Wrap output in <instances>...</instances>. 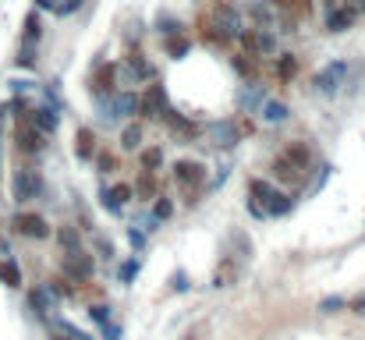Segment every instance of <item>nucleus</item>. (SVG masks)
<instances>
[{
    "label": "nucleus",
    "mask_w": 365,
    "mask_h": 340,
    "mask_svg": "<svg viewBox=\"0 0 365 340\" xmlns=\"http://www.w3.org/2000/svg\"><path fill=\"white\" fill-rule=\"evenodd\" d=\"M248 195L262 206V213L266 216H287L291 209H294V199L287 195V192H277L270 181H262V177H252L248 181Z\"/></svg>",
    "instance_id": "1"
},
{
    "label": "nucleus",
    "mask_w": 365,
    "mask_h": 340,
    "mask_svg": "<svg viewBox=\"0 0 365 340\" xmlns=\"http://www.w3.org/2000/svg\"><path fill=\"white\" fill-rule=\"evenodd\" d=\"M11 195H15L18 206L40 199V195H43V177H40V170H33V167H18L15 177H11Z\"/></svg>",
    "instance_id": "2"
},
{
    "label": "nucleus",
    "mask_w": 365,
    "mask_h": 340,
    "mask_svg": "<svg viewBox=\"0 0 365 340\" xmlns=\"http://www.w3.org/2000/svg\"><path fill=\"white\" fill-rule=\"evenodd\" d=\"M174 181L188 192V202H192V192L202 188V181H206V167L199 160H181V163H174Z\"/></svg>",
    "instance_id": "3"
},
{
    "label": "nucleus",
    "mask_w": 365,
    "mask_h": 340,
    "mask_svg": "<svg viewBox=\"0 0 365 340\" xmlns=\"http://www.w3.org/2000/svg\"><path fill=\"white\" fill-rule=\"evenodd\" d=\"M11 230L22 234V238H36V241L50 238V223H47L40 213H15V216H11Z\"/></svg>",
    "instance_id": "4"
},
{
    "label": "nucleus",
    "mask_w": 365,
    "mask_h": 340,
    "mask_svg": "<svg viewBox=\"0 0 365 340\" xmlns=\"http://www.w3.org/2000/svg\"><path fill=\"white\" fill-rule=\"evenodd\" d=\"M93 269H96V262H93V255H86L82 248H75V252H64V276H68V280H75V283H86V280L93 276Z\"/></svg>",
    "instance_id": "5"
},
{
    "label": "nucleus",
    "mask_w": 365,
    "mask_h": 340,
    "mask_svg": "<svg viewBox=\"0 0 365 340\" xmlns=\"http://www.w3.org/2000/svg\"><path fill=\"white\" fill-rule=\"evenodd\" d=\"M238 40L245 43V50H248V57H266V54H273L277 50V40L266 33V29H241L238 33Z\"/></svg>",
    "instance_id": "6"
},
{
    "label": "nucleus",
    "mask_w": 365,
    "mask_h": 340,
    "mask_svg": "<svg viewBox=\"0 0 365 340\" xmlns=\"http://www.w3.org/2000/svg\"><path fill=\"white\" fill-rule=\"evenodd\" d=\"M213 25H216L220 33H227L231 40H238V33H241V15H238L231 4H224V0H216V4H213Z\"/></svg>",
    "instance_id": "7"
},
{
    "label": "nucleus",
    "mask_w": 365,
    "mask_h": 340,
    "mask_svg": "<svg viewBox=\"0 0 365 340\" xmlns=\"http://www.w3.org/2000/svg\"><path fill=\"white\" fill-rule=\"evenodd\" d=\"M344 75H347V61H333V64H326V68L312 78V86H315L319 93H337L340 82H344Z\"/></svg>",
    "instance_id": "8"
},
{
    "label": "nucleus",
    "mask_w": 365,
    "mask_h": 340,
    "mask_svg": "<svg viewBox=\"0 0 365 340\" xmlns=\"http://www.w3.org/2000/svg\"><path fill=\"white\" fill-rule=\"evenodd\" d=\"M114 75H117V64H96V71H93V78H89V89H93V96L96 100H110L117 89H114Z\"/></svg>",
    "instance_id": "9"
},
{
    "label": "nucleus",
    "mask_w": 365,
    "mask_h": 340,
    "mask_svg": "<svg viewBox=\"0 0 365 340\" xmlns=\"http://www.w3.org/2000/svg\"><path fill=\"white\" fill-rule=\"evenodd\" d=\"M163 107H167V93H163V86H149V89L139 96V114H142V117H160Z\"/></svg>",
    "instance_id": "10"
},
{
    "label": "nucleus",
    "mask_w": 365,
    "mask_h": 340,
    "mask_svg": "<svg viewBox=\"0 0 365 340\" xmlns=\"http://www.w3.org/2000/svg\"><path fill=\"white\" fill-rule=\"evenodd\" d=\"M160 117H163V124H167L178 139H195V135H199V128H195L188 117H181L178 110H170V107H163V114H160Z\"/></svg>",
    "instance_id": "11"
},
{
    "label": "nucleus",
    "mask_w": 365,
    "mask_h": 340,
    "mask_svg": "<svg viewBox=\"0 0 365 340\" xmlns=\"http://www.w3.org/2000/svg\"><path fill=\"white\" fill-rule=\"evenodd\" d=\"M273 174H277V177H280L284 184H291V188L305 184V170H301V167H294V163H291V160H287L284 153H280V156L273 160Z\"/></svg>",
    "instance_id": "12"
},
{
    "label": "nucleus",
    "mask_w": 365,
    "mask_h": 340,
    "mask_svg": "<svg viewBox=\"0 0 365 340\" xmlns=\"http://www.w3.org/2000/svg\"><path fill=\"white\" fill-rule=\"evenodd\" d=\"M266 4H270L277 15H287L291 22H294V18H308V15H312V4H308V0H266Z\"/></svg>",
    "instance_id": "13"
},
{
    "label": "nucleus",
    "mask_w": 365,
    "mask_h": 340,
    "mask_svg": "<svg viewBox=\"0 0 365 340\" xmlns=\"http://www.w3.org/2000/svg\"><path fill=\"white\" fill-rule=\"evenodd\" d=\"M29 121H33L43 135H54L57 124H61V114H57V107H36V110H29Z\"/></svg>",
    "instance_id": "14"
},
{
    "label": "nucleus",
    "mask_w": 365,
    "mask_h": 340,
    "mask_svg": "<svg viewBox=\"0 0 365 340\" xmlns=\"http://www.w3.org/2000/svg\"><path fill=\"white\" fill-rule=\"evenodd\" d=\"M238 139H241V128H238L234 121L213 124V146H216V149H231V146H238Z\"/></svg>",
    "instance_id": "15"
},
{
    "label": "nucleus",
    "mask_w": 365,
    "mask_h": 340,
    "mask_svg": "<svg viewBox=\"0 0 365 340\" xmlns=\"http://www.w3.org/2000/svg\"><path fill=\"white\" fill-rule=\"evenodd\" d=\"M132 195H135V192H132L128 184H114V188H103V192H100V199H103V206H107L110 213H121Z\"/></svg>",
    "instance_id": "16"
},
{
    "label": "nucleus",
    "mask_w": 365,
    "mask_h": 340,
    "mask_svg": "<svg viewBox=\"0 0 365 340\" xmlns=\"http://www.w3.org/2000/svg\"><path fill=\"white\" fill-rule=\"evenodd\" d=\"M75 153H79V160H93L96 156V135H93V128H79L75 131Z\"/></svg>",
    "instance_id": "17"
},
{
    "label": "nucleus",
    "mask_w": 365,
    "mask_h": 340,
    "mask_svg": "<svg viewBox=\"0 0 365 340\" xmlns=\"http://www.w3.org/2000/svg\"><path fill=\"white\" fill-rule=\"evenodd\" d=\"M0 283L22 287V266H18L15 259H0Z\"/></svg>",
    "instance_id": "18"
},
{
    "label": "nucleus",
    "mask_w": 365,
    "mask_h": 340,
    "mask_svg": "<svg viewBox=\"0 0 365 340\" xmlns=\"http://www.w3.org/2000/svg\"><path fill=\"white\" fill-rule=\"evenodd\" d=\"M135 199H142V202H149V199H156V177H153V170H142V177L135 181Z\"/></svg>",
    "instance_id": "19"
},
{
    "label": "nucleus",
    "mask_w": 365,
    "mask_h": 340,
    "mask_svg": "<svg viewBox=\"0 0 365 340\" xmlns=\"http://www.w3.org/2000/svg\"><path fill=\"white\" fill-rule=\"evenodd\" d=\"M29 305H33L40 315H47V312L54 308V291H50V287H36V291H29Z\"/></svg>",
    "instance_id": "20"
},
{
    "label": "nucleus",
    "mask_w": 365,
    "mask_h": 340,
    "mask_svg": "<svg viewBox=\"0 0 365 340\" xmlns=\"http://www.w3.org/2000/svg\"><path fill=\"white\" fill-rule=\"evenodd\" d=\"M284 156H287V160H291L294 167H301V170L308 174V163H312V153H308V149H305L301 142H291V146L284 149Z\"/></svg>",
    "instance_id": "21"
},
{
    "label": "nucleus",
    "mask_w": 365,
    "mask_h": 340,
    "mask_svg": "<svg viewBox=\"0 0 365 340\" xmlns=\"http://www.w3.org/2000/svg\"><path fill=\"white\" fill-rule=\"evenodd\" d=\"M54 340H93V336L71 322H54Z\"/></svg>",
    "instance_id": "22"
},
{
    "label": "nucleus",
    "mask_w": 365,
    "mask_h": 340,
    "mask_svg": "<svg viewBox=\"0 0 365 340\" xmlns=\"http://www.w3.org/2000/svg\"><path fill=\"white\" fill-rule=\"evenodd\" d=\"M40 36H43L40 11H29V15H25V36H22V43H40Z\"/></svg>",
    "instance_id": "23"
},
{
    "label": "nucleus",
    "mask_w": 365,
    "mask_h": 340,
    "mask_svg": "<svg viewBox=\"0 0 365 340\" xmlns=\"http://www.w3.org/2000/svg\"><path fill=\"white\" fill-rule=\"evenodd\" d=\"M262 117H266V124H284L287 121V107L277 103V100H266L262 103Z\"/></svg>",
    "instance_id": "24"
},
{
    "label": "nucleus",
    "mask_w": 365,
    "mask_h": 340,
    "mask_svg": "<svg viewBox=\"0 0 365 340\" xmlns=\"http://www.w3.org/2000/svg\"><path fill=\"white\" fill-rule=\"evenodd\" d=\"M57 245H61L64 252H75V248H82L79 227H57Z\"/></svg>",
    "instance_id": "25"
},
{
    "label": "nucleus",
    "mask_w": 365,
    "mask_h": 340,
    "mask_svg": "<svg viewBox=\"0 0 365 340\" xmlns=\"http://www.w3.org/2000/svg\"><path fill=\"white\" fill-rule=\"evenodd\" d=\"M277 75H280L284 82H291V78L298 75V57H294V54H280V57H277Z\"/></svg>",
    "instance_id": "26"
},
{
    "label": "nucleus",
    "mask_w": 365,
    "mask_h": 340,
    "mask_svg": "<svg viewBox=\"0 0 365 340\" xmlns=\"http://www.w3.org/2000/svg\"><path fill=\"white\" fill-rule=\"evenodd\" d=\"M124 64H128V71H132L135 78H153V64H146V61H142V54H128V61H124Z\"/></svg>",
    "instance_id": "27"
},
{
    "label": "nucleus",
    "mask_w": 365,
    "mask_h": 340,
    "mask_svg": "<svg viewBox=\"0 0 365 340\" xmlns=\"http://www.w3.org/2000/svg\"><path fill=\"white\" fill-rule=\"evenodd\" d=\"M259 100H262V89H259V86H248V89H241L238 107H241V110H255V107H259Z\"/></svg>",
    "instance_id": "28"
},
{
    "label": "nucleus",
    "mask_w": 365,
    "mask_h": 340,
    "mask_svg": "<svg viewBox=\"0 0 365 340\" xmlns=\"http://www.w3.org/2000/svg\"><path fill=\"white\" fill-rule=\"evenodd\" d=\"M139 142H142V128L139 124H128L124 131H121V149H139Z\"/></svg>",
    "instance_id": "29"
},
{
    "label": "nucleus",
    "mask_w": 365,
    "mask_h": 340,
    "mask_svg": "<svg viewBox=\"0 0 365 340\" xmlns=\"http://www.w3.org/2000/svg\"><path fill=\"white\" fill-rule=\"evenodd\" d=\"M163 163V146H153V149H142V170H156Z\"/></svg>",
    "instance_id": "30"
},
{
    "label": "nucleus",
    "mask_w": 365,
    "mask_h": 340,
    "mask_svg": "<svg viewBox=\"0 0 365 340\" xmlns=\"http://www.w3.org/2000/svg\"><path fill=\"white\" fill-rule=\"evenodd\" d=\"M15 64H18V68H36V43H22Z\"/></svg>",
    "instance_id": "31"
},
{
    "label": "nucleus",
    "mask_w": 365,
    "mask_h": 340,
    "mask_svg": "<svg viewBox=\"0 0 365 340\" xmlns=\"http://www.w3.org/2000/svg\"><path fill=\"white\" fill-rule=\"evenodd\" d=\"M167 54H170V57H185V54H188V40H185L181 33H178V36H167Z\"/></svg>",
    "instance_id": "32"
},
{
    "label": "nucleus",
    "mask_w": 365,
    "mask_h": 340,
    "mask_svg": "<svg viewBox=\"0 0 365 340\" xmlns=\"http://www.w3.org/2000/svg\"><path fill=\"white\" fill-rule=\"evenodd\" d=\"M139 269H142V262H139V259L124 262V266H121V283H132V280L139 276Z\"/></svg>",
    "instance_id": "33"
},
{
    "label": "nucleus",
    "mask_w": 365,
    "mask_h": 340,
    "mask_svg": "<svg viewBox=\"0 0 365 340\" xmlns=\"http://www.w3.org/2000/svg\"><path fill=\"white\" fill-rule=\"evenodd\" d=\"M170 213H174V206H170V199H160V195H156V206H153V216H156V220H167Z\"/></svg>",
    "instance_id": "34"
},
{
    "label": "nucleus",
    "mask_w": 365,
    "mask_h": 340,
    "mask_svg": "<svg viewBox=\"0 0 365 340\" xmlns=\"http://www.w3.org/2000/svg\"><path fill=\"white\" fill-rule=\"evenodd\" d=\"M82 8V0H61V4H54V15H75Z\"/></svg>",
    "instance_id": "35"
},
{
    "label": "nucleus",
    "mask_w": 365,
    "mask_h": 340,
    "mask_svg": "<svg viewBox=\"0 0 365 340\" xmlns=\"http://www.w3.org/2000/svg\"><path fill=\"white\" fill-rule=\"evenodd\" d=\"M156 25H160V33H163V36H178V33H181V29H178V22H174L170 15H160V22H156Z\"/></svg>",
    "instance_id": "36"
},
{
    "label": "nucleus",
    "mask_w": 365,
    "mask_h": 340,
    "mask_svg": "<svg viewBox=\"0 0 365 340\" xmlns=\"http://www.w3.org/2000/svg\"><path fill=\"white\" fill-rule=\"evenodd\" d=\"M340 308H347L344 298H323V301H319V312H340Z\"/></svg>",
    "instance_id": "37"
},
{
    "label": "nucleus",
    "mask_w": 365,
    "mask_h": 340,
    "mask_svg": "<svg viewBox=\"0 0 365 340\" xmlns=\"http://www.w3.org/2000/svg\"><path fill=\"white\" fill-rule=\"evenodd\" d=\"M89 315H93L100 326H107V322H110V305H93V308H89Z\"/></svg>",
    "instance_id": "38"
},
{
    "label": "nucleus",
    "mask_w": 365,
    "mask_h": 340,
    "mask_svg": "<svg viewBox=\"0 0 365 340\" xmlns=\"http://www.w3.org/2000/svg\"><path fill=\"white\" fill-rule=\"evenodd\" d=\"M234 68H238L241 75H248V78L255 75V61H245V57H234Z\"/></svg>",
    "instance_id": "39"
},
{
    "label": "nucleus",
    "mask_w": 365,
    "mask_h": 340,
    "mask_svg": "<svg viewBox=\"0 0 365 340\" xmlns=\"http://www.w3.org/2000/svg\"><path fill=\"white\" fill-rule=\"evenodd\" d=\"M93 160L100 163V170H114V156H110V153H96Z\"/></svg>",
    "instance_id": "40"
},
{
    "label": "nucleus",
    "mask_w": 365,
    "mask_h": 340,
    "mask_svg": "<svg viewBox=\"0 0 365 340\" xmlns=\"http://www.w3.org/2000/svg\"><path fill=\"white\" fill-rule=\"evenodd\" d=\"M347 305H351V312H354V315H365V294H361V298H354V301H347Z\"/></svg>",
    "instance_id": "41"
},
{
    "label": "nucleus",
    "mask_w": 365,
    "mask_h": 340,
    "mask_svg": "<svg viewBox=\"0 0 365 340\" xmlns=\"http://www.w3.org/2000/svg\"><path fill=\"white\" fill-rule=\"evenodd\" d=\"M128 238H132V245H135V248H142V245H146V234H142V230H128Z\"/></svg>",
    "instance_id": "42"
},
{
    "label": "nucleus",
    "mask_w": 365,
    "mask_h": 340,
    "mask_svg": "<svg viewBox=\"0 0 365 340\" xmlns=\"http://www.w3.org/2000/svg\"><path fill=\"white\" fill-rule=\"evenodd\" d=\"M96 248H100V255H107V259L114 255V245H110V241H103V238L96 241Z\"/></svg>",
    "instance_id": "43"
},
{
    "label": "nucleus",
    "mask_w": 365,
    "mask_h": 340,
    "mask_svg": "<svg viewBox=\"0 0 365 340\" xmlns=\"http://www.w3.org/2000/svg\"><path fill=\"white\" fill-rule=\"evenodd\" d=\"M54 4H57V0H36V8H40V11H54Z\"/></svg>",
    "instance_id": "44"
},
{
    "label": "nucleus",
    "mask_w": 365,
    "mask_h": 340,
    "mask_svg": "<svg viewBox=\"0 0 365 340\" xmlns=\"http://www.w3.org/2000/svg\"><path fill=\"white\" fill-rule=\"evenodd\" d=\"M188 283H185V273H174V291H185Z\"/></svg>",
    "instance_id": "45"
},
{
    "label": "nucleus",
    "mask_w": 365,
    "mask_h": 340,
    "mask_svg": "<svg viewBox=\"0 0 365 340\" xmlns=\"http://www.w3.org/2000/svg\"><path fill=\"white\" fill-rule=\"evenodd\" d=\"M330 4H333V0H330Z\"/></svg>",
    "instance_id": "46"
}]
</instances>
